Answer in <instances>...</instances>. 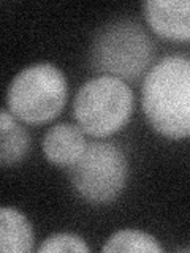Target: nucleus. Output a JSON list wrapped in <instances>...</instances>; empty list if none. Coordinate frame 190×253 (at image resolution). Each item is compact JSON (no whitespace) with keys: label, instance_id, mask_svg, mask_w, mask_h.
Wrapping results in <instances>:
<instances>
[{"label":"nucleus","instance_id":"nucleus-1","mask_svg":"<svg viewBox=\"0 0 190 253\" xmlns=\"http://www.w3.org/2000/svg\"><path fill=\"white\" fill-rule=\"evenodd\" d=\"M141 105L150 126L170 139L190 136V60L168 55L147 71Z\"/></svg>","mask_w":190,"mask_h":253},{"label":"nucleus","instance_id":"nucleus-2","mask_svg":"<svg viewBox=\"0 0 190 253\" xmlns=\"http://www.w3.org/2000/svg\"><path fill=\"white\" fill-rule=\"evenodd\" d=\"M154 43L141 24L130 18L105 24L91 47V67L119 79H137L154 59Z\"/></svg>","mask_w":190,"mask_h":253},{"label":"nucleus","instance_id":"nucleus-3","mask_svg":"<svg viewBox=\"0 0 190 253\" xmlns=\"http://www.w3.org/2000/svg\"><path fill=\"white\" fill-rule=\"evenodd\" d=\"M67 78L49 62H40L21 70L6 90V108L26 124H46L65 106Z\"/></svg>","mask_w":190,"mask_h":253},{"label":"nucleus","instance_id":"nucleus-4","mask_svg":"<svg viewBox=\"0 0 190 253\" xmlns=\"http://www.w3.org/2000/svg\"><path fill=\"white\" fill-rule=\"evenodd\" d=\"M133 92L125 81L101 75L84 83L73 100V114L86 134L106 138L130 121Z\"/></svg>","mask_w":190,"mask_h":253},{"label":"nucleus","instance_id":"nucleus-5","mask_svg":"<svg viewBox=\"0 0 190 253\" xmlns=\"http://www.w3.org/2000/svg\"><path fill=\"white\" fill-rule=\"evenodd\" d=\"M129 163L122 149L113 142H89L84 154L68 166L75 192L91 204H108L122 193Z\"/></svg>","mask_w":190,"mask_h":253},{"label":"nucleus","instance_id":"nucleus-6","mask_svg":"<svg viewBox=\"0 0 190 253\" xmlns=\"http://www.w3.org/2000/svg\"><path fill=\"white\" fill-rule=\"evenodd\" d=\"M144 18L158 37L168 42H190V0H147Z\"/></svg>","mask_w":190,"mask_h":253},{"label":"nucleus","instance_id":"nucleus-7","mask_svg":"<svg viewBox=\"0 0 190 253\" xmlns=\"http://www.w3.org/2000/svg\"><path fill=\"white\" fill-rule=\"evenodd\" d=\"M87 141L79 125L57 124L46 131L42 141V149L48 162L57 166L73 165L84 154Z\"/></svg>","mask_w":190,"mask_h":253},{"label":"nucleus","instance_id":"nucleus-8","mask_svg":"<svg viewBox=\"0 0 190 253\" xmlns=\"http://www.w3.org/2000/svg\"><path fill=\"white\" fill-rule=\"evenodd\" d=\"M34 249V229L22 212L14 208L0 211V250L3 253H29Z\"/></svg>","mask_w":190,"mask_h":253},{"label":"nucleus","instance_id":"nucleus-9","mask_svg":"<svg viewBox=\"0 0 190 253\" xmlns=\"http://www.w3.org/2000/svg\"><path fill=\"white\" fill-rule=\"evenodd\" d=\"M30 142L29 131L16 122L10 109L3 108L0 113V163L3 168L19 163L29 154Z\"/></svg>","mask_w":190,"mask_h":253},{"label":"nucleus","instance_id":"nucleus-10","mask_svg":"<svg viewBox=\"0 0 190 253\" xmlns=\"http://www.w3.org/2000/svg\"><path fill=\"white\" fill-rule=\"evenodd\" d=\"M103 252H150L160 253L162 245L154 236L138 231V229H121L109 236Z\"/></svg>","mask_w":190,"mask_h":253},{"label":"nucleus","instance_id":"nucleus-11","mask_svg":"<svg viewBox=\"0 0 190 253\" xmlns=\"http://www.w3.org/2000/svg\"><path fill=\"white\" fill-rule=\"evenodd\" d=\"M40 253H52V252H91L89 245L86 244L83 237L71 233H57L46 237L43 244L38 247Z\"/></svg>","mask_w":190,"mask_h":253}]
</instances>
